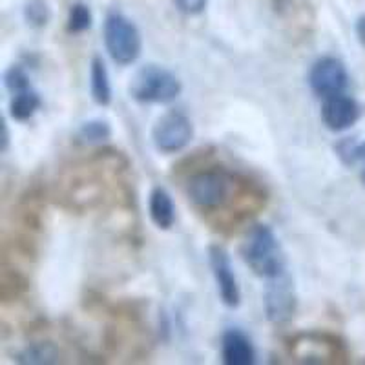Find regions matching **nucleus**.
Listing matches in <instances>:
<instances>
[{
    "label": "nucleus",
    "mask_w": 365,
    "mask_h": 365,
    "mask_svg": "<svg viewBox=\"0 0 365 365\" xmlns=\"http://www.w3.org/2000/svg\"><path fill=\"white\" fill-rule=\"evenodd\" d=\"M241 257L259 278L272 279L285 274V254L276 234L267 225H256L241 245Z\"/></svg>",
    "instance_id": "1"
},
{
    "label": "nucleus",
    "mask_w": 365,
    "mask_h": 365,
    "mask_svg": "<svg viewBox=\"0 0 365 365\" xmlns=\"http://www.w3.org/2000/svg\"><path fill=\"white\" fill-rule=\"evenodd\" d=\"M181 81L178 75L158 64L139 68L130 81V97L137 103L166 104L181 96Z\"/></svg>",
    "instance_id": "2"
},
{
    "label": "nucleus",
    "mask_w": 365,
    "mask_h": 365,
    "mask_svg": "<svg viewBox=\"0 0 365 365\" xmlns=\"http://www.w3.org/2000/svg\"><path fill=\"white\" fill-rule=\"evenodd\" d=\"M103 38L112 61L120 66L133 64L141 55V34L137 26L120 13H108V17L104 21Z\"/></svg>",
    "instance_id": "3"
},
{
    "label": "nucleus",
    "mask_w": 365,
    "mask_h": 365,
    "mask_svg": "<svg viewBox=\"0 0 365 365\" xmlns=\"http://www.w3.org/2000/svg\"><path fill=\"white\" fill-rule=\"evenodd\" d=\"M232 190V178L223 170H203L187 182V195L194 207L203 212L225 207Z\"/></svg>",
    "instance_id": "4"
},
{
    "label": "nucleus",
    "mask_w": 365,
    "mask_h": 365,
    "mask_svg": "<svg viewBox=\"0 0 365 365\" xmlns=\"http://www.w3.org/2000/svg\"><path fill=\"white\" fill-rule=\"evenodd\" d=\"M194 137L192 120L181 112H166L158 119L152 130V141L154 146L163 154H175L181 152L185 146L190 145Z\"/></svg>",
    "instance_id": "5"
},
{
    "label": "nucleus",
    "mask_w": 365,
    "mask_h": 365,
    "mask_svg": "<svg viewBox=\"0 0 365 365\" xmlns=\"http://www.w3.org/2000/svg\"><path fill=\"white\" fill-rule=\"evenodd\" d=\"M349 84L345 64L336 57H322L312 64L309 71V86L319 97H331L344 93Z\"/></svg>",
    "instance_id": "6"
},
{
    "label": "nucleus",
    "mask_w": 365,
    "mask_h": 365,
    "mask_svg": "<svg viewBox=\"0 0 365 365\" xmlns=\"http://www.w3.org/2000/svg\"><path fill=\"white\" fill-rule=\"evenodd\" d=\"M267 318L272 324H285L294 316L296 296L289 274H282L278 278L269 279V285L263 296Z\"/></svg>",
    "instance_id": "7"
},
{
    "label": "nucleus",
    "mask_w": 365,
    "mask_h": 365,
    "mask_svg": "<svg viewBox=\"0 0 365 365\" xmlns=\"http://www.w3.org/2000/svg\"><path fill=\"white\" fill-rule=\"evenodd\" d=\"M210 269L216 279L217 291H220L221 299L227 307L236 309L241 303L240 285H237L236 274H234L232 265H230V257L221 247H210Z\"/></svg>",
    "instance_id": "8"
},
{
    "label": "nucleus",
    "mask_w": 365,
    "mask_h": 365,
    "mask_svg": "<svg viewBox=\"0 0 365 365\" xmlns=\"http://www.w3.org/2000/svg\"><path fill=\"white\" fill-rule=\"evenodd\" d=\"M360 117V106L353 97L338 93L325 97L322 104V120L332 132H344L354 125Z\"/></svg>",
    "instance_id": "9"
},
{
    "label": "nucleus",
    "mask_w": 365,
    "mask_h": 365,
    "mask_svg": "<svg viewBox=\"0 0 365 365\" xmlns=\"http://www.w3.org/2000/svg\"><path fill=\"white\" fill-rule=\"evenodd\" d=\"M341 344L336 340H331L327 336H319V334H303L296 338L292 344L291 351L303 361H325L327 358L340 356L338 349Z\"/></svg>",
    "instance_id": "10"
},
{
    "label": "nucleus",
    "mask_w": 365,
    "mask_h": 365,
    "mask_svg": "<svg viewBox=\"0 0 365 365\" xmlns=\"http://www.w3.org/2000/svg\"><path fill=\"white\" fill-rule=\"evenodd\" d=\"M221 354L227 365H252L256 361V349L252 341L237 329H230L223 334Z\"/></svg>",
    "instance_id": "11"
},
{
    "label": "nucleus",
    "mask_w": 365,
    "mask_h": 365,
    "mask_svg": "<svg viewBox=\"0 0 365 365\" xmlns=\"http://www.w3.org/2000/svg\"><path fill=\"white\" fill-rule=\"evenodd\" d=\"M150 217L161 230H168L175 223V208L170 194L165 188H154L148 200Z\"/></svg>",
    "instance_id": "12"
},
{
    "label": "nucleus",
    "mask_w": 365,
    "mask_h": 365,
    "mask_svg": "<svg viewBox=\"0 0 365 365\" xmlns=\"http://www.w3.org/2000/svg\"><path fill=\"white\" fill-rule=\"evenodd\" d=\"M90 86L91 97L101 106H108L112 103V84H110V75L106 70V64L101 57H93L90 68Z\"/></svg>",
    "instance_id": "13"
},
{
    "label": "nucleus",
    "mask_w": 365,
    "mask_h": 365,
    "mask_svg": "<svg viewBox=\"0 0 365 365\" xmlns=\"http://www.w3.org/2000/svg\"><path fill=\"white\" fill-rule=\"evenodd\" d=\"M41 108V97L31 88L21 93H15L9 103V115L15 120H28Z\"/></svg>",
    "instance_id": "14"
},
{
    "label": "nucleus",
    "mask_w": 365,
    "mask_h": 365,
    "mask_svg": "<svg viewBox=\"0 0 365 365\" xmlns=\"http://www.w3.org/2000/svg\"><path fill=\"white\" fill-rule=\"evenodd\" d=\"M24 364H53L58 361V351L53 344H35L28 347L19 358Z\"/></svg>",
    "instance_id": "15"
},
{
    "label": "nucleus",
    "mask_w": 365,
    "mask_h": 365,
    "mask_svg": "<svg viewBox=\"0 0 365 365\" xmlns=\"http://www.w3.org/2000/svg\"><path fill=\"white\" fill-rule=\"evenodd\" d=\"M112 135V128L106 120L93 119L83 123V126L79 128V139L88 145H93V143H104L106 139H110Z\"/></svg>",
    "instance_id": "16"
},
{
    "label": "nucleus",
    "mask_w": 365,
    "mask_h": 365,
    "mask_svg": "<svg viewBox=\"0 0 365 365\" xmlns=\"http://www.w3.org/2000/svg\"><path fill=\"white\" fill-rule=\"evenodd\" d=\"M91 26V11L86 4H73L68 15V31L83 34Z\"/></svg>",
    "instance_id": "17"
},
{
    "label": "nucleus",
    "mask_w": 365,
    "mask_h": 365,
    "mask_svg": "<svg viewBox=\"0 0 365 365\" xmlns=\"http://www.w3.org/2000/svg\"><path fill=\"white\" fill-rule=\"evenodd\" d=\"M4 83H6V88L11 91V96H15V93H21V91H26L31 88L28 73H26L24 68L22 66L9 68L4 75Z\"/></svg>",
    "instance_id": "18"
},
{
    "label": "nucleus",
    "mask_w": 365,
    "mask_h": 365,
    "mask_svg": "<svg viewBox=\"0 0 365 365\" xmlns=\"http://www.w3.org/2000/svg\"><path fill=\"white\" fill-rule=\"evenodd\" d=\"M338 155L344 159L347 165H353L354 161L365 159V141L354 143L353 139H345L338 145Z\"/></svg>",
    "instance_id": "19"
},
{
    "label": "nucleus",
    "mask_w": 365,
    "mask_h": 365,
    "mask_svg": "<svg viewBox=\"0 0 365 365\" xmlns=\"http://www.w3.org/2000/svg\"><path fill=\"white\" fill-rule=\"evenodd\" d=\"M48 19H50V13H48V8L41 0H34V2H29L26 6V21L31 26H44Z\"/></svg>",
    "instance_id": "20"
},
{
    "label": "nucleus",
    "mask_w": 365,
    "mask_h": 365,
    "mask_svg": "<svg viewBox=\"0 0 365 365\" xmlns=\"http://www.w3.org/2000/svg\"><path fill=\"white\" fill-rule=\"evenodd\" d=\"M175 4H178V8L182 13H187V15H197V13H201L205 9L207 0H175Z\"/></svg>",
    "instance_id": "21"
},
{
    "label": "nucleus",
    "mask_w": 365,
    "mask_h": 365,
    "mask_svg": "<svg viewBox=\"0 0 365 365\" xmlns=\"http://www.w3.org/2000/svg\"><path fill=\"white\" fill-rule=\"evenodd\" d=\"M356 35L360 38L361 44H365V17H361L360 21L356 22Z\"/></svg>",
    "instance_id": "22"
}]
</instances>
